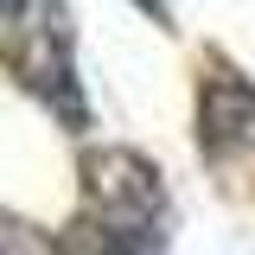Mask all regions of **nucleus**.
Masks as SVG:
<instances>
[{"mask_svg": "<svg viewBox=\"0 0 255 255\" xmlns=\"http://www.w3.org/2000/svg\"><path fill=\"white\" fill-rule=\"evenodd\" d=\"M90 204L96 217H115V223H153L159 211V172L134 153H96L90 166Z\"/></svg>", "mask_w": 255, "mask_h": 255, "instance_id": "f257e3e1", "label": "nucleus"}, {"mask_svg": "<svg viewBox=\"0 0 255 255\" xmlns=\"http://www.w3.org/2000/svg\"><path fill=\"white\" fill-rule=\"evenodd\" d=\"M198 140H204V153H217V159L255 140V90L243 77L217 70L204 83V96H198Z\"/></svg>", "mask_w": 255, "mask_h": 255, "instance_id": "f03ea898", "label": "nucleus"}]
</instances>
